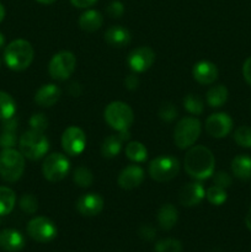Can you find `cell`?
I'll return each instance as SVG.
<instances>
[{
    "label": "cell",
    "instance_id": "6da1fadb",
    "mask_svg": "<svg viewBox=\"0 0 251 252\" xmlns=\"http://www.w3.org/2000/svg\"><path fill=\"white\" fill-rule=\"evenodd\" d=\"M185 171L194 180H207L214 174L216 159L204 145H194L188 149L184 159Z\"/></svg>",
    "mask_w": 251,
    "mask_h": 252
},
{
    "label": "cell",
    "instance_id": "7a4b0ae2",
    "mask_svg": "<svg viewBox=\"0 0 251 252\" xmlns=\"http://www.w3.org/2000/svg\"><path fill=\"white\" fill-rule=\"evenodd\" d=\"M34 51L32 44L26 39H15L10 42L4 51V62L9 69L22 71L31 65Z\"/></svg>",
    "mask_w": 251,
    "mask_h": 252
},
{
    "label": "cell",
    "instance_id": "3957f363",
    "mask_svg": "<svg viewBox=\"0 0 251 252\" xmlns=\"http://www.w3.org/2000/svg\"><path fill=\"white\" fill-rule=\"evenodd\" d=\"M19 149L26 159L36 161L47 154L49 150V142L43 132L30 129L20 137Z\"/></svg>",
    "mask_w": 251,
    "mask_h": 252
},
{
    "label": "cell",
    "instance_id": "277c9868",
    "mask_svg": "<svg viewBox=\"0 0 251 252\" xmlns=\"http://www.w3.org/2000/svg\"><path fill=\"white\" fill-rule=\"evenodd\" d=\"M25 171V157L20 150L9 148L0 152V177L6 182H16Z\"/></svg>",
    "mask_w": 251,
    "mask_h": 252
},
{
    "label": "cell",
    "instance_id": "5b68a950",
    "mask_svg": "<svg viewBox=\"0 0 251 252\" xmlns=\"http://www.w3.org/2000/svg\"><path fill=\"white\" fill-rule=\"evenodd\" d=\"M103 117H105L106 123L118 133L123 130H129L134 121L132 108L122 101H113L108 103L103 112Z\"/></svg>",
    "mask_w": 251,
    "mask_h": 252
},
{
    "label": "cell",
    "instance_id": "8992f818",
    "mask_svg": "<svg viewBox=\"0 0 251 252\" xmlns=\"http://www.w3.org/2000/svg\"><path fill=\"white\" fill-rule=\"evenodd\" d=\"M202 132L201 121L196 117H184L174 130V142L180 149H188L196 143Z\"/></svg>",
    "mask_w": 251,
    "mask_h": 252
},
{
    "label": "cell",
    "instance_id": "52a82bcc",
    "mask_svg": "<svg viewBox=\"0 0 251 252\" xmlns=\"http://www.w3.org/2000/svg\"><path fill=\"white\" fill-rule=\"evenodd\" d=\"M76 68V58L71 52L62 51L52 57L48 65V73L53 80H68Z\"/></svg>",
    "mask_w": 251,
    "mask_h": 252
},
{
    "label": "cell",
    "instance_id": "ba28073f",
    "mask_svg": "<svg viewBox=\"0 0 251 252\" xmlns=\"http://www.w3.org/2000/svg\"><path fill=\"white\" fill-rule=\"evenodd\" d=\"M180 170V162L171 155H161L155 158L149 164L150 177L157 182H166L176 177Z\"/></svg>",
    "mask_w": 251,
    "mask_h": 252
},
{
    "label": "cell",
    "instance_id": "9c48e42d",
    "mask_svg": "<svg viewBox=\"0 0 251 252\" xmlns=\"http://www.w3.org/2000/svg\"><path fill=\"white\" fill-rule=\"evenodd\" d=\"M70 162L62 153H53L44 159L42 164V174L49 182H59L69 174Z\"/></svg>",
    "mask_w": 251,
    "mask_h": 252
},
{
    "label": "cell",
    "instance_id": "30bf717a",
    "mask_svg": "<svg viewBox=\"0 0 251 252\" xmlns=\"http://www.w3.org/2000/svg\"><path fill=\"white\" fill-rule=\"evenodd\" d=\"M27 234L32 240L46 244L54 240L58 235L56 224L47 217H36L27 224Z\"/></svg>",
    "mask_w": 251,
    "mask_h": 252
},
{
    "label": "cell",
    "instance_id": "8fae6325",
    "mask_svg": "<svg viewBox=\"0 0 251 252\" xmlns=\"http://www.w3.org/2000/svg\"><path fill=\"white\" fill-rule=\"evenodd\" d=\"M86 147V135L81 128L70 126L62 134V148L70 157H78Z\"/></svg>",
    "mask_w": 251,
    "mask_h": 252
},
{
    "label": "cell",
    "instance_id": "7c38bea8",
    "mask_svg": "<svg viewBox=\"0 0 251 252\" xmlns=\"http://www.w3.org/2000/svg\"><path fill=\"white\" fill-rule=\"evenodd\" d=\"M155 62V53L150 47H138L127 57V64L134 73H144Z\"/></svg>",
    "mask_w": 251,
    "mask_h": 252
},
{
    "label": "cell",
    "instance_id": "4fadbf2b",
    "mask_svg": "<svg viewBox=\"0 0 251 252\" xmlns=\"http://www.w3.org/2000/svg\"><path fill=\"white\" fill-rule=\"evenodd\" d=\"M233 129V120L228 113L218 112L209 116L206 121V132L211 137L220 139L226 137Z\"/></svg>",
    "mask_w": 251,
    "mask_h": 252
},
{
    "label": "cell",
    "instance_id": "5bb4252c",
    "mask_svg": "<svg viewBox=\"0 0 251 252\" xmlns=\"http://www.w3.org/2000/svg\"><path fill=\"white\" fill-rule=\"evenodd\" d=\"M105 202L98 193L83 194L76 201V211L83 217H96L102 212Z\"/></svg>",
    "mask_w": 251,
    "mask_h": 252
},
{
    "label": "cell",
    "instance_id": "9a60e30c",
    "mask_svg": "<svg viewBox=\"0 0 251 252\" xmlns=\"http://www.w3.org/2000/svg\"><path fill=\"white\" fill-rule=\"evenodd\" d=\"M144 170L139 165H128L120 172L117 184L123 189H133L139 187L144 181Z\"/></svg>",
    "mask_w": 251,
    "mask_h": 252
},
{
    "label": "cell",
    "instance_id": "2e32d148",
    "mask_svg": "<svg viewBox=\"0 0 251 252\" xmlns=\"http://www.w3.org/2000/svg\"><path fill=\"white\" fill-rule=\"evenodd\" d=\"M206 197V189L201 182H191L181 187L179 192V202L184 207H194Z\"/></svg>",
    "mask_w": 251,
    "mask_h": 252
},
{
    "label": "cell",
    "instance_id": "e0dca14e",
    "mask_svg": "<svg viewBox=\"0 0 251 252\" xmlns=\"http://www.w3.org/2000/svg\"><path fill=\"white\" fill-rule=\"evenodd\" d=\"M192 75L197 83L202 85H211L218 79V68L208 61H201L192 68Z\"/></svg>",
    "mask_w": 251,
    "mask_h": 252
},
{
    "label": "cell",
    "instance_id": "ac0fdd59",
    "mask_svg": "<svg viewBox=\"0 0 251 252\" xmlns=\"http://www.w3.org/2000/svg\"><path fill=\"white\" fill-rule=\"evenodd\" d=\"M24 235L15 229H4L0 231V249L6 252H19L25 248Z\"/></svg>",
    "mask_w": 251,
    "mask_h": 252
},
{
    "label": "cell",
    "instance_id": "d6986e66",
    "mask_svg": "<svg viewBox=\"0 0 251 252\" xmlns=\"http://www.w3.org/2000/svg\"><path fill=\"white\" fill-rule=\"evenodd\" d=\"M62 96V90L54 84H44L34 94V102L41 107H52L58 102Z\"/></svg>",
    "mask_w": 251,
    "mask_h": 252
},
{
    "label": "cell",
    "instance_id": "ffe728a7",
    "mask_svg": "<svg viewBox=\"0 0 251 252\" xmlns=\"http://www.w3.org/2000/svg\"><path fill=\"white\" fill-rule=\"evenodd\" d=\"M105 41L108 46L122 48L130 42V32L123 26H111L105 32Z\"/></svg>",
    "mask_w": 251,
    "mask_h": 252
},
{
    "label": "cell",
    "instance_id": "44dd1931",
    "mask_svg": "<svg viewBox=\"0 0 251 252\" xmlns=\"http://www.w3.org/2000/svg\"><path fill=\"white\" fill-rule=\"evenodd\" d=\"M157 219L159 226L162 230H171L176 225L177 219H179V213H177L176 207L171 203L162 204L159 211H157Z\"/></svg>",
    "mask_w": 251,
    "mask_h": 252
},
{
    "label": "cell",
    "instance_id": "7402d4cb",
    "mask_svg": "<svg viewBox=\"0 0 251 252\" xmlns=\"http://www.w3.org/2000/svg\"><path fill=\"white\" fill-rule=\"evenodd\" d=\"M231 172L236 179L248 181L251 179V158L249 155H238L231 161Z\"/></svg>",
    "mask_w": 251,
    "mask_h": 252
},
{
    "label": "cell",
    "instance_id": "603a6c76",
    "mask_svg": "<svg viewBox=\"0 0 251 252\" xmlns=\"http://www.w3.org/2000/svg\"><path fill=\"white\" fill-rule=\"evenodd\" d=\"M103 24V17L97 10H86L79 17V26L85 32H95Z\"/></svg>",
    "mask_w": 251,
    "mask_h": 252
},
{
    "label": "cell",
    "instance_id": "cb8c5ba5",
    "mask_svg": "<svg viewBox=\"0 0 251 252\" xmlns=\"http://www.w3.org/2000/svg\"><path fill=\"white\" fill-rule=\"evenodd\" d=\"M228 96H229V93H228V89H226L225 86L216 85V86H212V88L207 91L206 100H207V103H208L211 107L218 108V107H221V106L226 102Z\"/></svg>",
    "mask_w": 251,
    "mask_h": 252
},
{
    "label": "cell",
    "instance_id": "d4e9b609",
    "mask_svg": "<svg viewBox=\"0 0 251 252\" xmlns=\"http://www.w3.org/2000/svg\"><path fill=\"white\" fill-rule=\"evenodd\" d=\"M123 140L121 139L120 135H110L103 140L102 145H101V154L106 159H112V158L117 157L122 149Z\"/></svg>",
    "mask_w": 251,
    "mask_h": 252
},
{
    "label": "cell",
    "instance_id": "484cf974",
    "mask_svg": "<svg viewBox=\"0 0 251 252\" xmlns=\"http://www.w3.org/2000/svg\"><path fill=\"white\" fill-rule=\"evenodd\" d=\"M16 204V194L11 189L0 186V217L7 216Z\"/></svg>",
    "mask_w": 251,
    "mask_h": 252
},
{
    "label": "cell",
    "instance_id": "4316f807",
    "mask_svg": "<svg viewBox=\"0 0 251 252\" xmlns=\"http://www.w3.org/2000/svg\"><path fill=\"white\" fill-rule=\"evenodd\" d=\"M16 113V102L10 94L0 91V120L12 118Z\"/></svg>",
    "mask_w": 251,
    "mask_h": 252
},
{
    "label": "cell",
    "instance_id": "83f0119b",
    "mask_svg": "<svg viewBox=\"0 0 251 252\" xmlns=\"http://www.w3.org/2000/svg\"><path fill=\"white\" fill-rule=\"evenodd\" d=\"M126 155L130 161L144 162L148 158V150L140 142H129L126 147Z\"/></svg>",
    "mask_w": 251,
    "mask_h": 252
},
{
    "label": "cell",
    "instance_id": "f1b7e54d",
    "mask_svg": "<svg viewBox=\"0 0 251 252\" xmlns=\"http://www.w3.org/2000/svg\"><path fill=\"white\" fill-rule=\"evenodd\" d=\"M73 181L76 186L81 187V189H86V187H90L93 185L94 175L88 167L79 166L74 171Z\"/></svg>",
    "mask_w": 251,
    "mask_h": 252
},
{
    "label": "cell",
    "instance_id": "f546056e",
    "mask_svg": "<svg viewBox=\"0 0 251 252\" xmlns=\"http://www.w3.org/2000/svg\"><path fill=\"white\" fill-rule=\"evenodd\" d=\"M184 107L191 115L198 116L203 112L204 103L203 100L198 95H196V94H188L184 98Z\"/></svg>",
    "mask_w": 251,
    "mask_h": 252
},
{
    "label": "cell",
    "instance_id": "4dcf8cb0",
    "mask_svg": "<svg viewBox=\"0 0 251 252\" xmlns=\"http://www.w3.org/2000/svg\"><path fill=\"white\" fill-rule=\"evenodd\" d=\"M206 198L213 206H221V204L225 203L228 194H226L225 189H221V187L212 186L206 191Z\"/></svg>",
    "mask_w": 251,
    "mask_h": 252
},
{
    "label": "cell",
    "instance_id": "1f68e13d",
    "mask_svg": "<svg viewBox=\"0 0 251 252\" xmlns=\"http://www.w3.org/2000/svg\"><path fill=\"white\" fill-rule=\"evenodd\" d=\"M155 252H182V244L177 239L167 238L157 241L154 246Z\"/></svg>",
    "mask_w": 251,
    "mask_h": 252
},
{
    "label": "cell",
    "instance_id": "d6a6232c",
    "mask_svg": "<svg viewBox=\"0 0 251 252\" xmlns=\"http://www.w3.org/2000/svg\"><path fill=\"white\" fill-rule=\"evenodd\" d=\"M234 140L241 148H251V127L241 126L234 132Z\"/></svg>",
    "mask_w": 251,
    "mask_h": 252
},
{
    "label": "cell",
    "instance_id": "836d02e7",
    "mask_svg": "<svg viewBox=\"0 0 251 252\" xmlns=\"http://www.w3.org/2000/svg\"><path fill=\"white\" fill-rule=\"evenodd\" d=\"M19 206L21 211L26 214H34L38 209V201L36 197L31 193H25L20 198Z\"/></svg>",
    "mask_w": 251,
    "mask_h": 252
},
{
    "label": "cell",
    "instance_id": "e575fe53",
    "mask_svg": "<svg viewBox=\"0 0 251 252\" xmlns=\"http://www.w3.org/2000/svg\"><path fill=\"white\" fill-rule=\"evenodd\" d=\"M30 126H31V129L44 132L48 128V118L43 113H34L30 118Z\"/></svg>",
    "mask_w": 251,
    "mask_h": 252
},
{
    "label": "cell",
    "instance_id": "d590c367",
    "mask_svg": "<svg viewBox=\"0 0 251 252\" xmlns=\"http://www.w3.org/2000/svg\"><path fill=\"white\" fill-rule=\"evenodd\" d=\"M159 117L165 122H172L177 117V110L172 103L165 102L159 110Z\"/></svg>",
    "mask_w": 251,
    "mask_h": 252
},
{
    "label": "cell",
    "instance_id": "8d00e7d4",
    "mask_svg": "<svg viewBox=\"0 0 251 252\" xmlns=\"http://www.w3.org/2000/svg\"><path fill=\"white\" fill-rule=\"evenodd\" d=\"M213 184L214 186H218L226 189L228 187L231 186V184H233V179H231V176L228 172L218 171L216 172V174H213Z\"/></svg>",
    "mask_w": 251,
    "mask_h": 252
},
{
    "label": "cell",
    "instance_id": "74e56055",
    "mask_svg": "<svg viewBox=\"0 0 251 252\" xmlns=\"http://www.w3.org/2000/svg\"><path fill=\"white\" fill-rule=\"evenodd\" d=\"M17 139L15 132L11 130H4L0 133V147L2 149H9V148H14L16 145Z\"/></svg>",
    "mask_w": 251,
    "mask_h": 252
},
{
    "label": "cell",
    "instance_id": "f35d334b",
    "mask_svg": "<svg viewBox=\"0 0 251 252\" xmlns=\"http://www.w3.org/2000/svg\"><path fill=\"white\" fill-rule=\"evenodd\" d=\"M106 12H107L108 16L113 17V19H118L125 12V6L121 1H112L106 9Z\"/></svg>",
    "mask_w": 251,
    "mask_h": 252
},
{
    "label": "cell",
    "instance_id": "ab89813d",
    "mask_svg": "<svg viewBox=\"0 0 251 252\" xmlns=\"http://www.w3.org/2000/svg\"><path fill=\"white\" fill-rule=\"evenodd\" d=\"M157 235V231L153 226L150 225H143L142 228L139 229V236L143 239V240L150 241L155 238Z\"/></svg>",
    "mask_w": 251,
    "mask_h": 252
},
{
    "label": "cell",
    "instance_id": "60d3db41",
    "mask_svg": "<svg viewBox=\"0 0 251 252\" xmlns=\"http://www.w3.org/2000/svg\"><path fill=\"white\" fill-rule=\"evenodd\" d=\"M125 86L130 91L137 90L138 86H139V79H138V76L134 75V74L128 75L127 78L125 79Z\"/></svg>",
    "mask_w": 251,
    "mask_h": 252
},
{
    "label": "cell",
    "instance_id": "b9f144b4",
    "mask_svg": "<svg viewBox=\"0 0 251 252\" xmlns=\"http://www.w3.org/2000/svg\"><path fill=\"white\" fill-rule=\"evenodd\" d=\"M243 75L246 83L251 86V57H249L243 65Z\"/></svg>",
    "mask_w": 251,
    "mask_h": 252
},
{
    "label": "cell",
    "instance_id": "7bdbcfd3",
    "mask_svg": "<svg viewBox=\"0 0 251 252\" xmlns=\"http://www.w3.org/2000/svg\"><path fill=\"white\" fill-rule=\"evenodd\" d=\"M97 0H70L71 5L78 9H86V7L93 6L94 4H96Z\"/></svg>",
    "mask_w": 251,
    "mask_h": 252
},
{
    "label": "cell",
    "instance_id": "ee69618b",
    "mask_svg": "<svg viewBox=\"0 0 251 252\" xmlns=\"http://www.w3.org/2000/svg\"><path fill=\"white\" fill-rule=\"evenodd\" d=\"M69 93H70V95L74 96V97L80 95V86H79V84L76 83L71 84V85L69 86Z\"/></svg>",
    "mask_w": 251,
    "mask_h": 252
},
{
    "label": "cell",
    "instance_id": "f6af8a7d",
    "mask_svg": "<svg viewBox=\"0 0 251 252\" xmlns=\"http://www.w3.org/2000/svg\"><path fill=\"white\" fill-rule=\"evenodd\" d=\"M245 224H246V226H248L249 230L251 231V208L249 209L248 214H246V217H245Z\"/></svg>",
    "mask_w": 251,
    "mask_h": 252
},
{
    "label": "cell",
    "instance_id": "bcb514c9",
    "mask_svg": "<svg viewBox=\"0 0 251 252\" xmlns=\"http://www.w3.org/2000/svg\"><path fill=\"white\" fill-rule=\"evenodd\" d=\"M4 17H5V7H4V5L0 2V22L4 20Z\"/></svg>",
    "mask_w": 251,
    "mask_h": 252
},
{
    "label": "cell",
    "instance_id": "7dc6e473",
    "mask_svg": "<svg viewBox=\"0 0 251 252\" xmlns=\"http://www.w3.org/2000/svg\"><path fill=\"white\" fill-rule=\"evenodd\" d=\"M36 1L41 2V4H44V5H51L53 4V2H56L57 0H36Z\"/></svg>",
    "mask_w": 251,
    "mask_h": 252
},
{
    "label": "cell",
    "instance_id": "c3c4849f",
    "mask_svg": "<svg viewBox=\"0 0 251 252\" xmlns=\"http://www.w3.org/2000/svg\"><path fill=\"white\" fill-rule=\"evenodd\" d=\"M4 44H5V37H4V34L0 32V48H1V47H4Z\"/></svg>",
    "mask_w": 251,
    "mask_h": 252
},
{
    "label": "cell",
    "instance_id": "681fc988",
    "mask_svg": "<svg viewBox=\"0 0 251 252\" xmlns=\"http://www.w3.org/2000/svg\"><path fill=\"white\" fill-rule=\"evenodd\" d=\"M0 64H1V61H0Z\"/></svg>",
    "mask_w": 251,
    "mask_h": 252
}]
</instances>
